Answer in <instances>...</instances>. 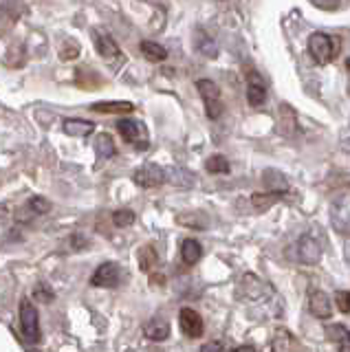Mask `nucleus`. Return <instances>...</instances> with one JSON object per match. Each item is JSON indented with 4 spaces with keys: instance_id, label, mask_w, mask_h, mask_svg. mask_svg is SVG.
Wrapping results in <instances>:
<instances>
[{
    "instance_id": "dca6fc26",
    "label": "nucleus",
    "mask_w": 350,
    "mask_h": 352,
    "mask_svg": "<svg viewBox=\"0 0 350 352\" xmlns=\"http://www.w3.org/2000/svg\"><path fill=\"white\" fill-rule=\"evenodd\" d=\"M238 293H249V300H258L265 293V284H262L254 273H245L243 280L238 284Z\"/></svg>"
},
{
    "instance_id": "f257e3e1",
    "label": "nucleus",
    "mask_w": 350,
    "mask_h": 352,
    "mask_svg": "<svg viewBox=\"0 0 350 352\" xmlns=\"http://www.w3.org/2000/svg\"><path fill=\"white\" fill-rule=\"evenodd\" d=\"M93 42H95L97 53H100L113 69H119V64L124 62V53L117 47V42L113 40L111 33L104 29H93Z\"/></svg>"
},
{
    "instance_id": "4be33fe9",
    "label": "nucleus",
    "mask_w": 350,
    "mask_h": 352,
    "mask_svg": "<svg viewBox=\"0 0 350 352\" xmlns=\"http://www.w3.org/2000/svg\"><path fill=\"white\" fill-rule=\"evenodd\" d=\"M177 223H181L183 227H190V229H207L210 218L205 214H179Z\"/></svg>"
},
{
    "instance_id": "f03ea898",
    "label": "nucleus",
    "mask_w": 350,
    "mask_h": 352,
    "mask_svg": "<svg viewBox=\"0 0 350 352\" xmlns=\"http://www.w3.org/2000/svg\"><path fill=\"white\" fill-rule=\"evenodd\" d=\"M196 88H199L201 93V99L205 104V110H207V117L210 119H218L223 115V97H221V91H218V86L212 82V80H199L196 82Z\"/></svg>"
},
{
    "instance_id": "a878e982",
    "label": "nucleus",
    "mask_w": 350,
    "mask_h": 352,
    "mask_svg": "<svg viewBox=\"0 0 350 352\" xmlns=\"http://www.w3.org/2000/svg\"><path fill=\"white\" fill-rule=\"evenodd\" d=\"M157 262H159V256H157V251L152 247H144L139 251V264H141V269H144V271H152L157 267Z\"/></svg>"
},
{
    "instance_id": "473e14b6",
    "label": "nucleus",
    "mask_w": 350,
    "mask_h": 352,
    "mask_svg": "<svg viewBox=\"0 0 350 352\" xmlns=\"http://www.w3.org/2000/svg\"><path fill=\"white\" fill-rule=\"evenodd\" d=\"M311 3L317 7V9H324V11H335L339 7L342 0H311Z\"/></svg>"
},
{
    "instance_id": "6e6552de",
    "label": "nucleus",
    "mask_w": 350,
    "mask_h": 352,
    "mask_svg": "<svg viewBox=\"0 0 350 352\" xmlns=\"http://www.w3.org/2000/svg\"><path fill=\"white\" fill-rule=\"evenodd\" d=\"M20 328H23V335L27 339H38L40 337V319H38V311L36 306L29 300L20 302Z\"/></svg>"
},
{
    "instance_id": "c85d7f7f",
    "label": "nucleus",
    "mask_w": 350,
    "mask_h": 352,
    "mask_svg": "<svg viewBox=\"0 0 350 352\" xmlns=\"http://www.w3.org/2000/svg\"><path fill=\"white\" fill-rule=\"evenodd\" d=\"M80 55V44L75 42V40H69V42H64V47L60 51V58L67 62V60H75Z\"/></svg>"
},
{
    "instance_id": "b1692460",
    "label": "nucleus",
    "mask_w": 350,
    "mask_h": 352,
    "mask_svg": "<svg viewBox=\"0 0 350 352\" xmlns=\"http://www.w3.org/2000/svg\"><path fill=\"white\" fill-rule=\"evenodd\" d=\"M280 196L278 192H267V194H254L251 196V205H254L258 212H265V209H269L273 203H278L280 201Z\"/></svg>"
},
{
    "instance_id": "39448f33",
    "label": "nucleus",
    "mask_w": 350,
    "mask_h": 352,
    "mask_svg": "<svg viewBox=\"0 0 350 352\" xmlns=\"http://www.w3.org/2000/svg\"><path fill=\"white\" fill-rule=\"evenodd\" d=\"M124 275H126L124 269L119 267L117 262H104L93 273L91 284L100 286V289H117V286L124 282Z\"/></svg>"
},
{
    "instance_id": "aec40b11",
    "label": "nucleus",
    "mask_w": 350,
    "mask_h": 352,
    "mask_svg": "<svg viewBox=\"0 0 350 352\" xmlns=\"http://www.w3.org/2000/svg\"><path fill=\"white\" fill-rule=\"evenodd\" d=\"M141 53H144V58L150 60V62H163V60L168 58L166 47H161V44L152 42V40L141 42Z\"/></svg>"
},
{
    "instance_id": "1a4fd4ad",
    "label": "nucleus",
    "mask_w": 350,
    "mask_h": 352,
    "mask_svg": "<svg viewBox=\"0 0 350 352\" xmlns=\"http://www.w3.org/2000/svg\"><path fill=\"white\" fill-rule=\"evenodd\" d=\"M179 326L188 337L196 339L203 335V317L194 308H181L179 313Z\"/></svg>"
},
{
    "instance_id": "ddd939ff",
    "label": "nucleus",
    "mask_w": 350,
    "mask_h": 352,
    "mask_svg": "<svg viewBox=\"0 0 350 352\" xmlns=\"http://www.w3.org/2000/svg\"><path fill=\"white\" fill-rule=\"evenodd\" d=\"M47 212H51V203L47 201V198H42V196H34V198H29V203L25 205V209H20V212H18V218L20 220H29V218L42 216Z\"/></svg>"
},
{
    "instance_id": "c756f323",
    "label": "nucleus",
    "mask_w": 350,
    "mask_h": 352,
    "mask_svg": "<svg viewBox=\"0 0 350 352\" xmlns=\"http://www.w3.org/2000/svg\"><path fill=\"white\" fill-rule=\"evenodd\" d=\"M326 335L331 341H339V344H342V341L346 339V335H348V330L342 324H333V326L326 328Z\"/></svg>"
},
{
    "instance_id": "393cba45",
    "label": "nucleus",
    "mask_w": 350,
    "mask_h": 352,
    "mask_svg": "<svg viewBox=\"0 0 350 352\" xmlns=\"http://www.w3.org/2000/svg\"><path fill=\"white\" fill-rule=\"evenodd\" d=\"M205 170L210 174H227L229 172V161H227V157H223V154H214V157L207 159Z\"/></svg>"
},
{
    "instance_id": "4c0bfd02",
    "label": "nucleus",
    "mask_w": 350,
    "mask_h": 352,
    "mask_svg": "<svg viewBox=\"0 0 350 352\" xmlns=\"http://www.w3.org/2000/svg\"><path fill=\"white\" fill-rule=\"evenodd\" d=\"M348 69H350V60H348Z\"/></svg>"
},
{
    "instance_id": "f3484780",
    "label": "nucleus",
    "mask_w": 350,
    "mask_h": 352,
    "mask_svg": "<svg viewBox=\"0 0 350 352\" xmlns=\"http://www.w3.org/2000/svg\"><path fill=\"white\" fill-rule=\"evenodd\" d=\"M93 130H95L93 121H86V119H67L64 121V132L71 137H89Z\"/></svg>"
},
{
    "instance_id": "5701e85b",
    "label": "nucleus",
    "mask_w": 350,
    "mask_h": 352,
    "mask_svg": "<svg viewBox=\"0 0 350 352\" xmlns=\"http://www.w3.org/2000/svg\"><path fill=\"white\" fill-rule=\"evenodd\" d=\"M95 150H97V154H100L102 159H111V157H115V152H117V148H115V141H113V137L111 135H100L95 139Z\"/></svg>"
},
{
    "instance_id": "bb28decb",
    "label": "nucleus",
    "mask_w": 350,
    "mask_h": 352,
    "mask_svg": "<svg viewBox=\"0 0 350 352\" xmlns=\"http://www.w3.org/2000/svg\"><path fill=\"white\" fill-rule=\"evenodd\" d=\"M113 223L117 227H130L135 223V212H130V209H119V212L113 214Z\"/></svg>"
},
{
    "instance_id": "6ab92c4d",
    "label": "nucleus",
    "mask_w": 350,
    "mask_h": 352,
    "mask_svg": "<svg viewBox=\"0 0 350 352\" xmlns=\"http://www.w3.org/2000/svg\"><path fill=\"white\" fill-rule=\"evenodd\" d=\"M201 256H203V249L199 245V240H192V238L183 240V245H181V258H183L185 264H196V262L201 260Z\"/></svg>"
},
{
    "instance_id": "20e7f679",
    "label": "nucleus",
    "mask_w": 350,
    "mask_h": 352,
    "mask_svg": "<svg viewBox=\"0 0 350 352\" xmlns=\"http://www.w3.org/2000/svg\"><path fill=\"white\" fill-rule=\"evenodd\" d=\"M117 130L128 143H133L137 150H146L148 148V128L144 121L137 119H122L117 121Z\"/></svg>"
},
{
    "instance_id": "2eb2a0df",
    "label": "nucleus",
    "mask_w": 350,
    "mask_h": 352,
    "mask_svg": "<svg viewBox=\"0 0 350 352\" xmlns=\"http://www.w3.org/2000/svg\"><path fill=\"white\" fill-rule=\"evenodd\" d=\"M95 113H106V115H128L135 110V104L130 102H95L91 106Z\"/></svg>"
},
{
    "instance_id": "9d476101",
    "label": "nucleus",
    "mask_w": 350,
    "mask_h": 352,
    "mask_svg": "<svg viewBox=\"0 0 350 352\" xmlns=\"http://www.w3.org/2000/svg\"><path fill=\"white\" fill-rule=\"evenodd\" d=\"M309 311L320 317V319H328L333 315V306H331V300H328V295L322 291V289H313L311 295H309Z\"/></svg>"
},
{
    "instance_id": "0eeeda50",
    "label": "nucleus",
    "mask_w": 350,
    "mask_h": 352,
    "mask_svg": "<svg viewBox=\"0 0 350 352\" xmlns=\"http://www.w3.org/2000/svg\"><path fill=\"white\" fill-rule=\"evenodd\" d=\"M133 181L139 185V187H146V190H150V187H159L168 181V174L166 170L161 168V165L157 163H144L141 168L133 174Z\"/></svg>"
},
{
    "instance_id": "a211bd4d",
    "label": "nucleus",
    "mask_w": 350,
    "mask_h": 352,
    "mask_svg": "<svg viewBox=\"0 0 350 352\" xmlns=\"http://www.w3.org/2000/svg\"><path fill=\"white\" fill-rule=\"evenodd\" d=\"M280 115H282V124H280L282 132L287 137H293L295 132H298V117H295V110L289 104H282L280 106Z\"/></svg>"
},
{
    "instance_id": "423d86ee",
    "label": "nucleus",
    "mask_w": 350,
    "mask_h": 352,
    "mask_svg": "<svg viewBox=\"0 0 350 352\" xmlns=\"http://www.w3.org/2000/svg\"><path fill=\"white\" fill-rule=\"evenodd\" d=\"M322 240L317 238L313 231H309V234H304L298 245H295V258H298L302 264H317L322 258Z\"/></svg>"
},
{
    "instance_id": "c9c22d12",
    "label": "nucleus",
    "mask_w": 350,
    "mask_h": 352,
    "mask_svg": "<svg viewBox=\"0 0 350 352\" xmlns=\"http://www.w3.org/2000/svg\"><path fill=\"white\" fill-rule=\"evenodd\" d=\"M73 240H75V242H73V245H75V247H78V249H82V247H86V245H89V242H86V240H84L82 236H75Z\"/></svg>"
},
{
    "instance_id": "2f4dec72",
    "label": "nucleus",
    "mask_w": 350,
    "mask_h": 352,
    "mask_svg": "<svg viewBox=\"0 0 350 352\" xmlns=\"http://www.w3.org/2000/svg\"><path fill=\"white\" fill-rule=\"evenodd\" d=\"M36 297L40 302H51L53 300V291H51V286H47L45 282H40L38 286H36Z\"/></svg>"
},
{
    "instance_id": "9b49d317",
    "label": "nucleus",
    "mask_w": 350,
    "mask_h": 352,
    "mask_svg": "<svg viewBox=\"0 0 350 352\" xmlns=\"http://www.w3.org/2000/svg\"><path fill=\"white\" fill-rule=\"evenodd\" d=\"M300 350H302L300 341L295 339L289 330H284V328L276 330V335L271 339V352H300Z\"/></svg>"
},
{
    "instance_id": "f704fd0d",
    "label": "nucleus",
    "mask_w": 350,
    "mask_h": 352,
    "mask_svg": "<svg viewBox=\"0 0 350 352\" xmlns=\"http://www.w3.org/2000/svg\"><path fill=\"white\" fill-rule=\"evenodd\" d=\"M229 352H256V348H254V346H249V344H245V346H236L234 350H229Z\"/></svg>"
},
{
    "instance_id": "412c9836",
    "label": "nucleus",
    "mask_w": 350,
    "mask_h": 352,
    "mask_svg": "<svg viewBox=\"0 0 350 352\" xmlns=\"http://www.w3.org/2000/svg\"><path fill=\"white\" fill-rule=\"evenodd\" d=\"M265 185L269 187V192H278V194H282V192H287V190H289L287 179H284V176H282L280 172H276V170L265 172Z\"/></svg>"
},
{
    "instance_id": "e433bc0d",
    "label": "nucleus",
    "mask_w": 350,
    "mask_h": 352,
    "mask_svg": "<svg viewBox=\"0 0 350 352\" xmlns=\"http://www.w3.org/2000/svg\"><path fill=\"white\" fill-rule=\"evenodd\" d=\"M342 352H350V330H348L346 339L342 341Z\"/></svg>"
},
{
    "instance_id": "cd10ccee",
    "label": "nucleus",
    "mask_w": 350,
    "mask_h": 352,
    "mask_svg": "<svg viewBox=\"0 0 350 352\" xmlns=\"http://www.w3.org/2000/svg\"><path fill=\"white\" fill-rule=\"evenodd\" d=\"M172 183L179 187H192L194 185V176L188 170H174L172 172Z\"/></svg>"
},
{
    "instance_id": "72a5a7b5",
    "label": "nucleus",
    "mask_w": 350,
    "mask_h": 352,
    "mask_svg": "<svg viewBox=\"0 0 350 352\" xmlns=\"http://www.w3.org/2000/svg\"><path fill=\"white\" fill-rule=\"evenodd\" d=\"M199 352H223V344H221V341H210V344L201 346Z\"/></svg>"
},
{
    "instance_id": "4468645a",
    "label": "nucleus",
    "mask_w": 350,
    "mask_h": 352,
    "mask_svg": "<svg viewBox=\"0 0 350 352\" xmlns=\"http://www.w3.org/2000/svg\"><path fill=\"white\" fill-rule=\"evenodd\" d=\"M247 102L256 108L267 102V86L262 84V80L258 75L251 77L249 84H247Z\"/></svg>"
},
{
    "instance_id": "7c9ffc66",
    "label": "nucleus",
    "mask_w": 350,
    "mask_h": 352,
    "mask_svg": "<svg viewBox=\"0 0 350 352\" xmlns=\"http://www.w3.org/2000/svg\"><path fill=\"white\" fill-rule=\"evenodd\" d=\"M335 304L342 313H350V291H339L335 295Z\"/></svg>"
},
{
    "instance_id": "7ed1b4c3",
    "label": "nucleus",
    "mask_w": 350,
    "mask_h": 352,
    "mask_svg": "<svg viewBox=\"0 0 350 352\" xmlns=\"http://www.w3.org/2000/svg\"><path fill=\"white\" fill-rule=\"evenodd\" d=\"M309 53L313 55V60L317 64H331L335 53H337V44L331 36H326V33H313L309 38Z\"/></svg>"
},
{
    "instance_id": "f8f14e48",
    "label": "nucleus",
    "mask_w": 350,
    "mask_h": 352,
    "mask_svg": "<svg viewBox=\"0 0 350 352\" xmlns=\"http://www.w3.org/2000/svg\"><path fill=\"white\" fill-rule=\"evenodd\" d=\"M144 335L152 341H163L170 337V324L166 317H152L144 326Z\"/></svg>"
}]
</instances>
